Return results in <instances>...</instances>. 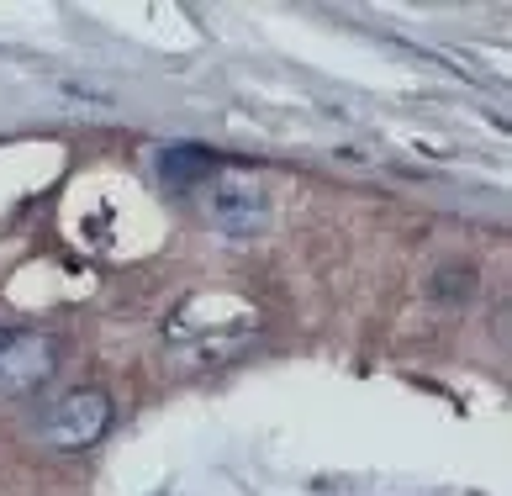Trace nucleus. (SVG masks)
I'll list each match as a JSON object with an SVG mask.
<instances>
[{
    "mask_svg": "<svg viewBox=\"0 0 512 496\" xmlns=\"http://www.w3.org/2000/svg\"><path fill=\"white\" fill-rule=\"evenodd\" d=\"M227 333H259V307L238 291H191L175 312L164 317V343L185 349L201 338H227Z\"/></svg>",
    "mask_w": 512,
    "mask_h": 496,
    "instance_id": "obj_1",
    "label": "nucleus"
},
{
    "mask_svg": "<svg viewBox=\"0 0 512 496\" xmlns=\"http://www.w3.org/2000/svg\"><path fill=\"white\" fill-rule=\"evenodd\" d=\"M111 417H117V407H111V396L101 386H74L43 412L37 433H43V444L59 449V454H85L111 433Z\"/></svg>",
    "mask_w": 512,
    "mask_h": 496,
    "instance_id": "obj_2",
    "label": "nucleus"
},
{
    "mask_svg": "<svg viewBox=\"0 0 512 496\" xmlns=\"http://www.w3.org/2000/svg\"><path fill=\"white\" fill-rule=\"evenodd\" d=\"M201 206H206V217L233 238H254L264 227V217H270L264 185L254 175H238V169H217V175L201 185Z\"/></svg>",
    "mask_w": 512,
    "mask_h": 496,
    "instance_id": "obj_3",
    "label": "nucleus"
},
{
    "mask_svg": "<svg viewBox=\"0 0 512 496\" xmlns=\"http://www.w3.org/2000/svg\"><path fill=\"white\" fill-rule=\"evenodd\" d=\"M59 370V343L43 328H0V396H27Z\"/></svg>",
    "mask_w": 512,
    "mask_h": 496,
    "instance_id": "obj_4",
    "label": "nucleus"
},
{
    "mask_svg": "<svg viewBox=\"0 0 512 496\" xmlns=\"http://www.w3.org/2000/svg\"><path fill=\"white\" fill-rule=\"evenodd\" d=\"M249 338L254 333H227V338H201V343H185V349H175L191 370H222V365H233V359L249 349Z\"/></svg>",
    "mask_w": 512,
    "mask_h": 496,
    "instance_id": "obj_5",
    "label": "nucleus"
},
{
    "mask_svg": "<svg viewBox=\"0 0 512 496\" xmlns=\"http://www.w3.org/2000/svg\"><path fill=\"white\" fill-rule=\"evenodd\" d=\"M433 301H454V307H465L470 296H476V270H470V264H439V270H433Z\"/></svg>",
    "mask_w": 512,
    "mask_h": 496,
    "instance_id": "obj_6",
    "label": "nucleus"
}]
</instances>
